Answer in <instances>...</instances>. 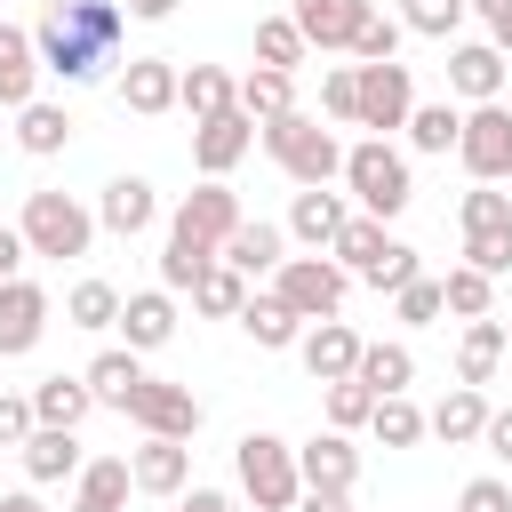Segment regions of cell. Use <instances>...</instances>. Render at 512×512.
<instances>
[{
    "instance_id": "cell-16",
    "label": "cell",
    "mask_w": 512,
    "mask_h": 512,
    "mask_svg": "<svg viewBox=\"0 0 512 512\" xmlns=\"http://www.w3.org/2000/svg\"><path fill=\"white\" fill-rule=\"evenodd\" d=\"M112 328L128 336V352H160L176 336V296L168 288H136V296H120V320Z\"/></svg>"
},
{
    "instance_id": "cell-48",
    "label": "cell",
    "mask_w": 512,
    "mask_h": 512,
    "mask_svg": "<svg viewBox=\"0 0 512 512\" xmlns=\"http://www.w3.org/2000/svg\"><path fill=\"white\" fill-rule=\"evenodd\" d=\"M456 224H464V232L512 224V192H504V184H472V192H464V208H456Z\"/></svg>"
},
{
    "instance_id": "cell-61",
    "label": "cell",
    "mask_w": 512,
    "mask_h": 512,
    "mask_svg": "<svg viewBox=\"0 0 512 512\" xmlns=\"http://www.w3.org/2000/svg\"><path fill=\"white\" fill-rule=\"evenodd\" d=\"M72 512H112V504H72Z\"/></svg>"
},
{
    "instance_id": "cell-15",
    "label": "cell",
    "mask_w": 512,
    "mask_h": 512,
    "mask_svg": "<svg viewBox=\"0 0 512 512\" xmlns=\"http://www.w3.org/2000/svg\"><path fill=\"white\" fill-rule=\"evenodd\" d=\"M448 96L496 104V96H504V56H496L488 40H456V48H448Z\"/></svg>"
},
{
    "instance_id": "cell-26",
    "label": "cell",
    "mask_w": 512,
    "mask_h": 512,
    "mask_svg": "<svg viewBox=\"0 0 512 512\" xmlns=\"http://www.w3.org/2000/svg\"><path fill=\"white\" fill-rule=\"evenodd\" d=\"M88 392H96V408H120L128 416V400H136V384H144V352H128V344H112V352H96L88 368Z\"/></svg>"
},
{
    "instance_id": "cell-34",
    "label": "cell",
    "mask_w": 512,
    "mask_h": 512,
    "mask_svg": "<svg viewBox=\"0 0 512 512\" xmlns=\"http://www.w3.org/2000/svg\"><path fill=\"white\" fill-rule=\"evenodd\" d=\"M72 488H80V504H112V512H128L136 472H128V456H96V464H80V472H72Z\"/></svg>"
},
{
    "instance_id": "cell-53",
    "label": "cell",
    "mask_w": 512,
    "mask_h": 512,
    "mask_svg": "<svg viewBox=\"0 0 512 512\" xmlns=\"http://www.w3.org/2000/svg\"><path fill=\"white\" fill-rule=\"evenodd\" d=\"M480 448H488L496 464H512V408H488V424H480Z\"/></svg>"
},
{
    "instance_id": "cell-12",
    "label": "cell",
    "mask_w": 512,
    "mask_h": 512,
    "mask_svg": "<svg viewBox=\"0 0 512 512\" xmlns=\"http://www.w3.org/2000/svg\"><path fill=\"white\" fill-rule=\"evenodd\" d=\"M296 360H304V376H312V384H344V376L360 368V336L328 312V320H312V328L296 336Z\"/></svg>"
},
{
    "instance_id": "cell-10",
    "label": "cell",
    "mask_w": 512,
    "mask_h": 512,
    "mask_svg": "<svg viewBox=\"0 0 512 512\" xmlns=\"http://www.w3.org/2000/svg\"><path fill=\"white\" fill-rule=\"evenodd\" d=\"M248 152H256V120H248L240 104H224V112L192 120V168H200V176H232Z\"/></svg>"
},
{
    "instance_id": "cell-56",
    "label": "cell",
    "mask_w": 512,
    "mask_h": 512,
    "mask_svg": "<svg viewBox=\"0 0 512 512\" xmlns=\"http://www.w3.org/2000/svg\"><path fill=\"white\" fill-rule=\"evenodd\" d=\"M120 8H128L136 24H168V16H176V0H120Z\"/></svg>"
},
{
    "instance_id": "cell-37",
    "label": "cell",
    "mask_w": 512,
    "mask_h": 512,
    "mask_svg": "<svg viewBox=\"0 0 512 512\" xmlns=\"http://www.w3.org/2000/svg\"><path fill=\"white\" fill-rule=\"evenodd\" d=\"M368 432H376L384 448H416V440H424V408H416L408 392H384V400L368 408Z\"/></svg>"
},
{
    "instance_id": "cell-20",
    "label": "cell",
    "mask_w": 512,
    "mask_h": 512,
    "mask_svg": "<svg viewBox=\"0 0 512 512\" xmlns=\"http://www.w3.org/2000/svg\"><path fill=\"white\" fill-rule=\"evenodd\" d=\"M296 472H304V488H352V480H360L352 432H312V440L296 448Z\"/></svg>"
},
{
    "instance_id": "cell-29",
    "label": "cell",
    "mask_w": 512,
    "mask_h": 512,
    "mask_svg": "<svg viewBox=\"0 0 512 512\" xmlns=\"http://www.w3.org/2000/svg\"><path fill=\"white\" fill-rule=\"evenodd\" d=\"M88 408H96L88 376H40V384H32V424H64V432H80Z\"/></svg>"
},
{
    "instance_id": "cell-60",
    "label": "cell",
    "mask_w": 512,
    "mask_h": 512,
    "mask_svg": "<svg viewBox=\"0 0 512 512\" xmlns=\"http://www.w3.org/2000/svg\"><path fill=\"white\" fill-rule=\"evenodd\" d=\"M464 8H472V16H488V24H496V16H512V0H464Z\"/></svg>"
},
{
    "instance_id": "cell-2",
    "label": "cell",
    "mask_w": 512,
    "mask_h": 512,
    "mask_svg": "<svg viewBox=\"0 0 512 512\" xmlns=\"http://www.w3.org/2000/svg\"><path fill=\"white\" fill-rule=\"evenodd\" d=\"M256 136H264V152L280 160L288 184H336V176H344V144H336V128H320L312 112H280V120H264Z\"/></svg>"
},
{
    "instance_id": "cell-40",
    "label": "cell",
    "mask_w": 512,
    "mask_h": 512,
    "mask_svg": "<svg viewBox=\"0 0 512 512\" xmlns=\"http://www.w3.org/2000/svg\"><path fill=\"white\" fill-rule=\"evenodd\" d=\"M208 264H216V248H208V240H184V232H168V248H160V288L176 296V288H192Z\"/></svg>"
},
{
    "instance_id": "cell-27",
    "label": "cell",
    "mask_w": 512,
    "mask_h": 512,
    "mask_svg": "<svg viewBox=\"0 0 512 512\" xmlns=\"http://www.w3.org/2000/svg\"><path fill=\"white\" fill-rule=\"evenodd\" d=\"M40 96V56H32V32L24 24H0V112L32 104Z\"/></svg>"
},
{
    "instance_id": "cell-3",
    "label": "cell",
    "mask_w": 512,
    "mask_h": 512,
    "mask_svg": "<svg viewBox=\"0 0 512 512\" xmlns=\"http://www.w3.org/2000/svg\"><path fill=\"white\" fill-rule=\"evenodd\" d=\"M344 184H352V200L368 208V216H400L408 200H416V176H408V152L392 144V136H360V144H344Z\"/></svg>"
},
{
    "instance_id": "cell-59",
    "label": "cell",
    "mask_w": 512,
    "mask_h": 512,
    "mask_svg": "<svg viewBox=\"0 0 512 512\" xmlns=\"http://www.w3.org/2000/svg\"><path fill=\"white\" fill-rule=\"evenodd\" d=\"M0 512H48V504H40L32 488H16V496H0Z\"/></svg>"
},
{
    "instance_id": "cell-8",
    "label": "cell",
    "mask_w": 512,
    "mask_h": 512,
    "mask_svg": "<svg viewBox=\"0 0 512 512\" xmlns=\"http://www.w3.org/2000/svg\"><path fill=\"white\" fill-rule=\"evenodd\" d=\"M352 80H360V112H352V128H368V136H392V128L408 120V104H416V80H408V64H400V56H384V64H352Z\"/></svg>"
},
{
    "instance_id": "cell-18",
    "label": "cell",
    "mask_w": 512,
    "mask_h": 512,
    "mask_svg": "<svg viewBox=\"0 0 512 512\" xmlns=\"http://www.w3.org/2000/svg\"><path fill=\"white\" fill-rule=\"evenodd\" d=\"M344 216H352V208H344L328 184H296V200H288V224H280V232H288V240H304V248H328V240L344 232Z\"/></svg>"
},
{
    "instance_id": "cell-52",
    "label": "cell",
    "mask_w": 512,
    "mask_h": 512,
    "mask_svg": "<svg viewBox=\"0 0 512 512\" xmlns=\"http://www.w3.org/2000/svg\"><path fill=\"white\" fill-rule=\"evenodd\" d=\"M32 432V392H0V448H24Z\"/></svg>"
},
{
    "instance_id": "cell-14",
    "label": "cell",
    "mask_w": 512,
    "mask_h": 512,
    "mask_svg": "<svg viewBox=\"0 0 512 512\" xmlns=\"http://www.w3.org/2000/svg\"><path fill=\"white\" fill-rule=\"evenodd\" d=\"M16 456H24V480H32V488H56V480H72V472L88 464V456H80V432H64V424H32Z\"/></svg>"
},
{
    "instance_id": "cell-28",
    "label": "cell",
    "mask_w": 512,
    "mask_h": 512,
    "mask_svg": "<svg viewBox=\"0 0 512 512\" xmlns=\"http://www.w3.org/2000/svg\"><path fill=\"white\" fill-rule=\"evenodd\" d=\"M232 104L264 128V120H280V112H296V72H272V64H256V72H240L232 80Z\"/></svg>"
},
{
    "instance_id": "cell-39",
    "label": "cell",
    "mask_w": 512,
    "mask_h": 512,
    "mask_svg": "<svg viewBox=\"0 0 512 512\" xmlns=\"http://www.w3.org/2000/svg\"><path fill=\"white\" fill-rule=\"evenodd\" d=\"M384 240H392V232H384V216H344V232L328 240V256H336L344 272H360V264H376V256H384Z\"/></svg>"
},
{
    "instance_id": "cell-30",
    "label": "cell",
    "mask_w": 512,
    "mask_h": 512,
    "mask_svg": "<svg viewBox=\"0 0 512 512\" xmlns=\"http://www.w3.org/2000/svg\"><path fill=\"white\" fill-rule=\"evenodd\" d=\"M480 424H488V392H480V384H456V392L424 416V432H432V440H448V448H472V440H480Z\"/></svg>"
},
{
    "instance_id": "cell-13",
    "label": "cell",
    "mask_w": 512,
    "mask_h": 512,
    "mask_svg": "<svg viewBox=\"0 0 512 512\" xmlns=\"http://www.w3.org/2000/svg\"><path fill=\"white\" fill-rule=\"evenodd\" d=\"M48 336V296L16 272V280H0V360H16V352H32Z\"/></svg>"
},
{
    "instance_id": "cell-5",
    "label": "cell",
    "mask_w": 512,
    "mask_h": 512,
    "mask_svg": "<svg viewBox=\"0 0 512 512\" xmlns=\"http://www.w3.org/2000/svg\"><path fill=\"white\" fill-rule=\"evenodd\" d=\"M24 248L32 256H56V264H72V256H88V240H96V216L72 200V192H24Z\"/></svg>"
},
{
    "instance_id": "cell-62",
    "label": "cell",
    "mask_w": 512,
    "mask_h": 512,
    "mask_svg": "<svg viewBox=\"0 0 512 512\" xmlns=\"http://www.w3.org/2000/svg\"><path fill=\"white\" fill-rule=\"evenodd\" d=\"M504 336H512V320H504Z\"/></svg>"
},
{
    "instance_id": "cell-19",
    "label": "cell",
    "mask_w": 512,
    "mask_h": 512,
    "mask_svg": "<svg viewBox=\"0 0 512 512\" xmlns=\"http://www.w3.org/2000/svg\"><path fill=\"white\" fill-rule=\"evenodd\" d=\"M216 256H224L240 280H264V272H280V256H288V232H280V224H248V216H240V224L224 232V248H216Z\"/></svg>"
},
{
    "instance_id": "cell-54",
    "label": "cell",
    "mask_w": 512,
    "mask_h": 512,
    "mask_svg": "<svg viewBox=\"0 0 512 512\" xmlns=\"http://www.w3.org/2000/svg\"><path fill=\"white\" fill-rule=\"evenodd\" d=\"M296 512H352V488H304Z\"/></svg>"
},
{
    "instance_id": "cell-7",
    "label": "cell",
    "mask_w": 512,
    "mask_h": 512,
    "mask_svg": "<svg viewBox=\"0 0 512 512\" xmlns=\"http://www.w3.org/2000/svg\"><path fill=\"white\" fill-rule=\"evenodd\" d=\"M456 160L472 184H504L512 176V112L504 104H472L464 128H456Z\"/></svg>"
},
{
    "instance_id": "cell-38",
    "label": "cell",
    "mask_w": 512,
    "mask_h": 512,
    "mask_svg": "<svg viewBox=\"0 0 512 512\" xmlns=\"http://www.w3.org/2000/svg\"><path fill=\"white\" fill-rule=\"evenodd\" d=\"M400 128H408V144H416V152H456L464 112H456V104H408V120H400Z\"/></svg>"
},
{
    "instance_id": "cell-46",
    "label": "cell",
    "mask_w": 512,
    "mask_h": 512,
    "mask_svg": "<svg viewBox=\"0 0 512 512\" xmlns=\"http://www.w3.org/2000/svg\"><path fill=\"white\" fill-rule=\"evenodd\" d=\"M464 16H472L464 0H400V24H408V32H424V40H448Z\"/></svg>"
},
{
    "instance_id": "cell-23",
    "label": "cell",
    "mask_w": 512,
    "mask_h": 512,
    "mask_svg": "<svg viewBox=\"0 0 512 512\" xmlns=\"http://www.w3.org/2000/svg\"><path fill=\"white\" fill-rule=\"evenodd\" d=\"M152 216H160V192H152L144 176H112V184H104V200H96V224H104V232H120V240H136Z\"/></svg>"
},
{
    "instance_id": "cell-6",
    "label": "cell",
    "mask_w": 512,
    "mask_h": 512,
    "mask_svg": "<svg viewBox=\"0 0 512 512\" xmlns=\"http://www.w3.org/2000/svg\"><path fill=\"white\" fill-rule=\"evenodd\" d=\"M272 288L288 296V312L296 320H328L336 304H344V288H352V272L336 264V256H280V272H272Z\"/></svg>"
},
{
    "instance_id": "cell-17",
    "label": "cell",
    "mask_w": 512,
    "mask_h": 512,
    "mask_svg": "<svg viewBox=\"0 0 512 512\" xmlns=\"http://www.w3.org/2000/svg\"><path fill=\"white\" fill-rule=\"evenodd\" d=\"M376 0H296L288 16H296V32H304V48H352V32H360V16H368Z\"/></svg>"
},
{
    "instance_id": "cell-25",
    "label": "cell",
    "mask_w": 512,
    "mask_h": 512,
    "mask_svg": "<svg viewBox=\"0 0 512 512\" xmlns=\"http://www.w3.org/2000/svg\"><path fill=\"white\" fill-rule=\"evenodd\" d=\"M504 352H512V336H504V320H496V312L464 320V336H456V384H488Z\"/></svg>"
},
{
    "instance_id": "cell-47",
    "label": "cell",
    "mask_w": 512,
    "mask_h": 512,
    "mask_svg": "<svg viewBox=\"0 0 512 512\" xmlns=\"http://www.w3.org/2000/svg\"><path fill=\"white\" fill-rule=\"evenodd\" d=\"M368 408H376V392H368L360 376L328 384V432H360V424H368Z\"/></svg>"
},
{
    "instance_id": "cell-49",
    "label": "cell",
    "mask_w": 512,
    "mask_h": 512,
    "mask_svg": "<svg viewBox=\"0 0 512 512\" xmlns=\"http://www.w3.org/2000/svg\"><path fill=\"white\" fill-rule=\"evenodd\" d=\"M392 304H400V320H408V328H432V320L448 312V304H440V280H424V272H416L408 288H392Z\"/></svg>"
},
{
    "instance_id": "cell-4",
    "label": "cell",
    "mask_w": 512,
    "mask_h": 512,
    "mask_svg": "<svg viewBox=\"0 0 512 512\" xmlns=\"http://www.w3.org/2000/svg\"><path fill=\"white\" fill-rule=\"evenodd\" d=\"M232 472H240V496H248L256 512H296V496H304L296 448H288L280 432H240V448H232Z\"/></svg>"
},
{
    "instance_id": "cell-51",
    "label": "cell",
    "mask_w": 512,
    "mask_h": 512,
    "mask_svg": "<svg viewBox=\"0 0 512 512\" xmlns=\"http://www.w3.org/2000/svg\"><path fill=\"white\" fill-rule=\"evenodd\" d=\"M456 512H512V488H504L496 472H480V480H464V496H456Z\"/></svg>"
},
{
    "instance_id": "cell-31",
    "label": "cell",
    "mask_w": 512,
    "mask_h": 512,
    "mask_svg": "<svg viewBox=\"0 0 512 512\" xmlns=\"http://www.w3.org/2000/svg\"><path fill=\"white\" fill-rule=\"evenodd\" d=\"M16 144H24L32 160L64 152V144H72V112H64V104H40V96H32V104H16Z\"/></svg>"
},
{
    "instance_id": "cell-35",
    "label": "cell",
    "mask_w": 512,
    "mask_h": 512,
    "mask_svg": "<svg viewBox=\"0 0 512 512\" xmlns=\"http://www.w3.org/2000/svg\"><path fill=\"white\" fill-rule=\"evenodd\" d=\"M176 104H184L192 120L224 112V104H232V72H224V64H184V72H176Z\"/></svg>"
},
{
    "instance_id": "cell-58",
    "label": "cell",
    "mask_w": 512,
    "mask_h": 512,
    "mask_svg": "<svg viewBox=\"0 0 512 512\" xmlns=\"http://www.w3.org/2000/svg\"><path fill=\"white\" fill-rule=\"evenodd\" d=\"M488 48H496V56L512 64V16H496V24H488Z\"/></svg>"
},
{
    "instance_id": "cell-11",
    "label": "cell",
    "mask_w": 512,
    "mask_h": 512,
    "mask_svg": "<svg viewBox=\"0 0 512 512\" xmlns=\"http://www.w3.org/2000/svg\"><path fill=\"white\" fill-rule=\"evenodd\" d=\"M240 224V200H232V184L224 176H208L200 192H184L176 200V216H168V232H184V240H208V248H224V232Z\"/></svg>"
},
{
    "instance_id": "cell-24",
    "label": "cell",
    "mask_w": 512,
    "mask_h": 512,
    "mask_svg": "<svg viewBox=\"0 0 512 512\" xmlns=\"http://www.w3.org/2000/svg\"><path fill=\"white\" fill-rule=\"evenodd\" d=\"M240 328H248V344H264V352H288V344L304 336V320L288 312V296H280V288H248Z\"/></svg>"
},
{
    "instance_id": "cell-21",
    "label": "cell",
    "mask_w": 512,
    "mask_h": 512,
    "mask_svg": "<svg viewBox=\"0 0 512 512\" xmlns=\"http://www.w3.org/2000/svg\"><path fill=\"white\" fill-rule=\"evenodd\" d=\"M128 472H136V488H144V496H184V480H192V448H184V440H152V432H144V448H128Z\"/></svg>"
},
{
    "instance_id": "cell-22",
    "label": "cell",
    "mask_w": 512,
    "mask_h": 512,
    "mask_svg": "<svg viewBox=\"0 0 512 512\" xmlns=\"http://www.w3.org/2000/svg\"><path fill=\"white\" fill-rule=\"evenodd\" d=\"M120 104L144 112V120L176 112V64H168V56H128V72H120Z\"/></svg>"
},
{
    "instance_id": "cell-42",
    "label": "cell",
    "mask_w": 512,
    "mask_h": 512,
    "mask_svg": "<svg viewBox=\"0 0 512 512\" xmlns=\"http://www.w3.org/2000/svg\"><path fill=\"white\" fill-rule=\"evenodd\" d=\"M440 304H448L456 320H480V312L496 304V280H488V272H472V264H456V272L440 280Z\"/></svg>"
},
{
    "instance_id": "cell-55",
    "label": "cell",
    "mask_w": 512,
    "mask_h": 512,
    "mask_svg": "<svg viewBox=\"0 0 512 512\" xmlns=\"http://www.w3.org/2000/svg\"><path fill=\"white\" fill-rule=\"evenodd\" d=\"M24 256H32V248H24V232H8V224H0V280H16V272H24Z\"/></svg>"
},
{
    "instance_id": "cell-57",
    "label": "cell",
    "mask_w": 512,
    "mask_h": 512,
    "mask_svg": "<svg viewBox=\"0 0 512 512\" xmlns=\"http://www.w3.org/2000/svg\"><path fill=\"white\" fill-rule=\"evenodd\" d=\"M176 512H232V496H224V488H192Z\"/></svg>"
},
{
    "instance_id": "cell-50",
    "label": "cell",
    "mask_w": 512,
    "mask_h": 512,
    "mask_svg": "<svg viewBox=\"0 0 512 512\" xmlns=\"http://www.w3.org/2000/svg\"><path fill=\"white\" fill-rule=\"evenodd\" d=\"M320 112L352 128V112H360V80H352V64H336V72H320Z\"/></svg>"
},
{
    "instance_id": "cell-9",
    "label": "cell",
    "mask_w": 512,
    "mask_h": 512,
    "mask_svg": "<svg viewBox=\"0 0 512 512\" xmlns=\"http://www.w3.org/2000/svg\"><path fill=\"white\" fill-rule=\"evenodd\" d=\"M200 392L192 384H160V376H144L136 384V400H128V424L136 432H152V440H192L200 432Z\"/></svg>"
},
{
    "instance_id": "cell-32",
    "label": "cell",
    "mask_w": 512,
    "mask_h": 512,
    "mask_svg": "<svg viewBox=\"0 0 512 512\" xmlns=\"http://www.w3.org/2000/svg\"><path fill=\"white\" fill-rule=\"evenodd\" d=\"M184 296H192V312H208V320H240V304H248V280H240V272L216 256V264H208V272H200Z\"/></svg>"
},
{
    "instance_id": "cell-33",
    "label": "cell",
    "mask_w": 512,
    "mask_h": 512,
    "mask_svg": "<svg viewBox=\"0 0 512 512\" xmlns=\"http://www.w3.org/2000/svg\"><path fill=\"white\" fill-rule=\"evenodd\" d=\"M352 376H360L376 400H384V392H408V384H416V352H408V344H360V368H352Z\"/></svg>"
},
{
    "instance_id": "cell-63",
    "label": "cell",
    "mask_w": 512,
    "mask_h": 512,
    "mask_svg": "<svg viewBox=\"0 0 512 512\" xmlns=\"http://www.w3.org/2000/svg\"><path fill=\"white\" fill-rule=\"evenodd\" d=\"M504 184H512V176H504Z\"/></svg>"
},
{
    "instance_id": "cell-43",
    "label": "cell",
    "mask_w": 512,
    "mask_h": 512,
    "mask_svg": "<svg viewBox=\"0 0 512 512\" xmlns=\"http://www.w3.org/2000/svg\"><path fill=\"white\" fill-rule=\"evenodd\" d=\"M400 32H408L400 16L368 8V16H360V32H352V56H360V64H384V56H400Z\"/></svg>"
},
{
    "instance_id": "cell-45",
    "label": "cell",
    "mask_w": 512,
    "mask_h": 512,
    "mask_svg": "<svg viewBox=\"0 0 512 512\" xmlns=\"http://www.w3.org/2000/svg\"><path fill=\"white\" fill-rule=\"evenodd\" d=\"M464 264H472V272H488V280H504V272H512V224L464 232Z\"/></svg>"
},
{
    "instance_id": "cell-1",
    "label": "cell",
    "mask_w": 512,
    "mask_h": 512,
    "mask_svg": "<svg viewBox=\"0 0 512 512\" xmlns=\"http://www.w3.org/2000/svg\"><path fill=\"white\" fill-rule=\"evenodd\" d=\"M120 32H128V8H120V0H48L40 24H32V56H40V72H56L64 88H88V80L112 64Z\"/></svg>"
},
{
    "instance_id": "cell-44",
    "label": "cell",
    "mask_w": 512,
    "mask_h": 512,
    "mask_svg": "<svg viewBox=\"0 0 512 512\" xmlns=\"http://www.w3.org/2000/svg\"><path fill=\"white\" fill-rule=\"evenodd\" d=\"M416 272H424V264H416V248H408V240H384V256H376V264H360V280H368L376 296H392V288H408Z\"/></svg>"
},
{
    "instance_id": "cell-41",
    "label": "cell",
    "mask_w": 512,
    "mask_h": 512,
    "mask_svg": "<svg viewBox=\"0 0 512 512\" xmlns=\"http://www.w3.org/2000/svg\"><path fill=\"white\" fill-rule=\"evenodd\" d=\"M256 64H272V72H296V64H304L296 16H264V24H256Z\"/></svg>"
},
{
    "instance_id": "cell-36",
    "label": "cell",
    "mask_w": 512,
    "mask_h": 512,
    "mask_svg": "<svg viewBox=\"0 0 512 512\" xmlns=\"http://www.w3.org/2000/svg\"><path fill=\"white\" fill-rule=\"evenodd\" d=\"M120 320V288L112 280H80L72 296H64V328H88V336H104Z\"/></svg>"
}]
</instances>
